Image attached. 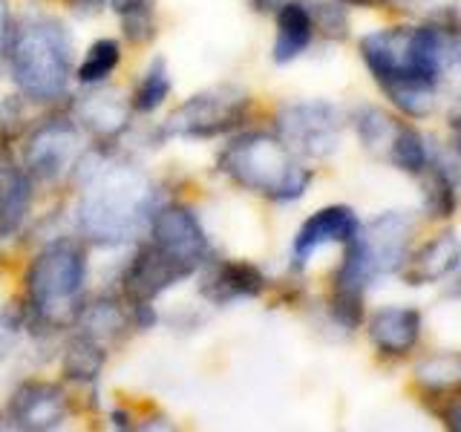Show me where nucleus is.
I'll list each match as a JSON object with an SVG mask.
<instances>
[{"instance_id":"nucleus-25","label":"nucleus","mask_w":461,"mask_h":432,"mask_svg":"<svg viewBox=\"0 0 461 432\" xmlns=\"http://www.w3.org/2000/svg\"><path fill=\"white\" fill-rule=\"evenodd\" d=\"M386 162L403 173H410V176H421L429 165V150L424 144V136L418 133L412 124L401 122V130L393 141V148H389Z\"/></svg>"},{"instance_id":"nucleus-5","label":"nucleus","mask_w":461,"mask_h":432,"mask_svg":"<svg viewBox=\"0 0 461 432\" xmlns=\"http://www.w3.org/2000/svg\"><path fill=\"white\" fill-rule=\"evenodd\" d=\"M415 234V220L403 211H386L346 242L343 268H349L366 285L386 277V274H401L410 256V242Z\"/></svg>"},{"instance_id":"nucleus-9","label":"nucleus","mask_w":461,"mask_h":432,"mask_svg":"<svg viewBox=\"0 0 461 432\" xmlns=\"http://www.w3.org/2000/svg\"><path fill=\"white\" fill-rule=\"evenodd\" d=\"M158 251H165L176 263L194 274L211 263V242L199 216L187 205H158L150 220V237Z\"/></svg>"},{"instance_id":"nucleus-16","label":"nucleus","mask_w":461,"mask_h":432,"mask_svg":"<svg viewBox=\"0 0 461 432\" xmlns=\"http://www.w3.org/2000/svg\"><path fill=\"white\" fill-rule=\"evenodd\" d=\"M366 331L381 355L403 357L421 340V311L412 306H384L369 317Z\"/></svg>"},{"instance_id":"nucleus-23","label":"nucleus","mask_w":461,"mask_h":432,"mask_svg":"<svg viewBox=\"0 0 461 432\" xmlns=\"http://www.w3.org/2000/svg\"><path fill=\"white\" fill-rule=\"evenodd\" d=\"M415 383L429 398L461 392V352L429 355L415 366Z\"/></svg>"},{"instance_id":"nucleus-29","label":"nucleus","mask_w":461,"mask_h":432,"mask_svg":"<svg viewBox=\"0 0 461 432\" xmlns=\"http://www.w3.org/2000/svg\"><path fill=\"white\" fill-rule=\"evenodd\" d=\"M26 130L23 95H6L0 101V141H14Z\"/></svg>"},{"instance_id":"nucleus-22","label":"nucleus","mask_w":461,"mask_h":432,"mask_svg":"<svg viewBox=\"0 0 461 432\" xmlns=\"http://www.w3.org/2000/svg\"><path fill=\"white\" fill-rule=\"evenodd\" d=\"M381 90L393 101V107L407 115V119H427L436 110V84L432 81L403 76L381 84Z\"/></svg>"},{"instance_id":"nucleus-33","label":"nucleus","mask_w":461,"mask_h":432,"mask_svg":"<svg viewBox=\"0 0 461 432\" xmlns=\"http://www.w3.org/2000/svg\"><path fill=\"white\" fill-rule=\"evenodd\" d=\"M9 32H12V18L6 0H0V69L6 64V47H9Z\"/></svg>"},{"instance_id":"nucleus-4","label":"nucleus","mask_w":461,"mask_h":432,"mask_svg":"<svg viewBox=\"0 0 461 432\" xmlns=\"http://www.w3.org/2000/svg\"><path fill=\"white\" fill-rule=\"evenodd\" d=\"M86 256L72 239H55L32 256L26 268V309L35 326L58 328L84 311Z\"/></svg>"},{"instance_id":"nucleus-17","label":"nucleus","mask_w":461,"mask_h":432,"mask_svg":"<svg viewBox=\"0 0 461 432\" xmlns=\"http://www.w3.org/2000/svg\"><path fill=\"white\" fill-rule=\"evenodd\" d=\"M458 268H461V239L453 230H444V234L427 239L418 251H410L401 274L407 285H429L447 280Z\"/></svg>"},{"instance_id":"nucleus-27","label":"nucleus","mask_w":461,"mask_h":432,"mask_svg":"<svg viewBox=\"0 0 461 432\" xmlns=\"http://www.w3.org/2000/svg\"><path fill=\"white\" fill-rule=\"evenodd\" d=\"M170 90H173L170 72H167L162 58H156V61L148 67V72L141 76V81L133 90V95H130V107H133L136 112H144V115L156 112L167 101Z\"/></svg>"},{"instance_id":"nucleus-14","label":"nucleus","mask_w":461,"mask_h":432,"mask_svg":"<svg viewBox=\"0 0 461 432\" xmlns=\"http://www.w3.org/2000/svg\"><path fill=\"white\" fill-rule=\"evenodd\" d=\"M199 292L213 306H230L237 300H254L266 292V274L245 259H216L208 263Z\"/></svg>"},{"instance_id":"nucleus-7","label":"nucleus","mask_w":461,"mask_h":432,"mask_svg":"<svg viewBox=\"0 0 461 432\" xmlns=\"http://www.w3.org/2000/svg\"><path fill=\"white\" fill-rule=\"evenodd\" d=\"M343 119L329 101H292L277 112V136L294 156L329 158L340 148Z\"/></svg>"},{"instance_id":"nucleus-20","label":"nucleus","mask_w":461,"mask_h":432,"mask_svg":"<svg viewBox=\"0 0 461 432\" xmlns=\"http://www.w3.org/2000/svg\"><path fill=\"white\" fill-rule=\"evenodd\" d=\"M72 9L93 12L110 6L122 21V32L130 43H148L156 38V14L153 0H69Z\"/></svg>"},{"instance_id":"nucleus-36","label":"nucleus","mask_w":461,"mask_h":432,"mask_svg":"<svg viewBox=\"0 0 461 432\" xmlns=\"http://www.w3.org/2000/svg\"><path fill=\"white\" fill-rule=\"evenodd\" d=\"M458 294H461V285H458Z\"/></svg>"},{"instance_id":"nucleus-1","label":"nucleus","mask_w":461,"mask_h":432,"mask_svg":"<svg viewBox=\"0 0 461 432\" xmlns=\"http://www.w3.org/2000/svg\"><path fill=\"white\" fill-rule=\"evenodd\" d=\"M158 208L156 187L148 173L124 165L95 158V167L84 173L76 222L84 239L95 245H124L150 225Z\"/></svg>"},{"instance_id":"nucleus-24","label":"nucleus","mask_w":461,"mask_h":432,"mask_svg":"<svg viewBox=\"0 0 461 432\" xmlns=\"http://www.w3.org/2000/svg\"><path fill=\"white\" fill-rule=\"evenodd\" d=\"M421 176H424V211H427V216L429 220H450L458 208V196H456L458 179L447 167H441L432 156H429V165Z\"/></svg>"},{"instance_id":"nucleus-32","label":"nucleus","mask_w":461,"mask_h":432,"mask_svg":"<svg viewBox=\"0 0 461 432\" xmlns=\"http://www.w3.org/2000/svg\"><path fill=\"white\" fill-rule=\"evenodd\" d=\"M436 398H438L436 415L444 421V427L453 429V432H461V392H456V395H436Z\"/></svg>"},{"instance_id":"nucleus-19","label":"nucleus","mask_w":461,"mask_h":432,"mask_svg":"<svg viewBox=\"0 0 461 432\" xmlns=\"http://www.w3.org/2000/svg\"><path fill=\"white\" fill-rule=\"evenodd\" d=\"M104 364H107L104 343L81 328L78 335L67 343L64 357H61V372L67 381L78 386H95L101 372H104Z\"/></svg>"},{"instance_id":"nucleus-13","label":"nucleus","mask_w":461,"mask_h":432,"mask_svg":"<svg viewBox=\"0 0 461 432\" xmlns=\"http://www.w3.org/2000/svg\"><path fill=\"white\" fill-rule=\"evenodd\" d=\"M357 230H360V220L352 208L329 205V208L314 211L309 220L300 225L297 237H294V245H292L294 266L303 268L312 259V254L317 248H323V245H331V242L346 245L349 239H355Z\"/></svg>"},{"instance_id":"nucleus-26","label":"nucleus","mask_w":461,"mask_h":432,"mask_svg":"<svg viewBox=\"0 0 461 432\" xmlns=\"http://www.w3.org/2000/svg\"><path fill=\"white\" fill-rule=\"evenodd\" d=\"M122 61V47H119V40L115 38H98L90 50H86L84 55V61L78 64V81L84 86H95V84H104L115 67H119Z\"/></svg>"},{"instance_id":"nucleus-30","label":"nucleus","mask_w":461,"mask_h":432,"mask_svg":"<svg viewBox=\"0 0 461 432\" xmlns=\"http://www.w3.org/2000/svg\"><path fill=\"white\" fill-rule=\"evenodd\" d=\"M441 167H447L456 179H461V104L450 115V153L444 158H436Z\"/></svg>"},{"instance_id":"nucleus-28","label":"nucleus","mask_w":461,"mask_h":432,"mask_svg":"<svg viewBox=\"0 0 461 432\" xmlns=\"http://www.w3.org/2000/svg\"><path fill=\"white\" fill-rule=\"evenodd\" d=\"M312 21H314V29H321L331 40H343L349 35V18H346V6L340 0H335V4H314Z\"/></svg>"},{"instance_id":"nucleus-12","label":"nucleus","mask_w":461,"mask_h":432,"mask_svg":"<svg viewBox=\"0 0 461 432\" xmlns=\"http://www.w3.org/2000/svg\"><path fill=\"white\" fill-rule=\"evenodd\" d=\"M130 112H133V107H130V98L122 90H107V86L98 84L90 93L76 98V104H72L76 124L101 144H107L124 133L130 127Z\"/></svg>"},{"instance_id":"nucleus-35","label":"nucleus","mask_w":461,"mask_h":432,"mask_svg":"<svg viewBox=\"0 0 461 432\" xmlns=\"http://www.w3.org/2000/svg\"><path fill=\"white\" fill-rule=\"evenodd\" d=\"M251 4H254L259 12H277L280 6L292 4V0H251Z\"/></svg>"},{"instance_id":"nucleus-31","label":"nucleus","mask_w":461,"mask_h":432,"mask_svg":"<svg viewBox=\"0 0 461 432\" xmlns=\"http://www.w3.org/2000/svg\"><path fill=\"white\" fill-rule=\"evenodd\" d=\"M18 317H14V311H9L6 306H0V360H6L14 346H18Z\"/></svg>"},{"instance_id":"nucleus-6","label":"nucleus","mask_w":461,"mask_h":432,"mask_svg":"<svg viewBox=\"0 0 461 432\" xmlns=\"http://www.w3.org/2000/svg\"><path fill=\"white\" fill-rule=\"evenodd\" d=\"M251 110V98L240 86H211L191 95L167 115L162 124L165 139H216L237 130Z\"/></svg>"},{"instance_id":"nucleus-18","label":"nucleus","mask_w":461,"mask_h":432,"mask_svg":"<svg viewBox=\"0 0 461 432\" xmlns=\"http://www.w3.org/2000/svg\"><path fill=\"white\" fill-rule=\"evenodd\" d=\"M277 38H274V64H292L309 50L314 38V21L312 9L303 0H292V4L280 6L277 12Z\"/></svg>"},{"instance_id":"nucleus-15","label":"nucleus","mask_w":461,"mask_h":432,"mask_svg":"<svg viewBox=\"0 0 461 432\" xmlns=\"http://www.w3.org/2000/svg\"><path fill=\"white\" fill-rule=\"evenodd\" d=\"M32 184L9 144L0 141V239H9L23 228L32 208Z\"/></svg>"},{"instance_id":"nucleus-34","label":"nucleus","mask_w":461,"mask_h":432,"mask_svg":"<svg viewBox=\"0 0 461 432\" xmlns=\"http://www.w3.org/2000/svg\"><path fill=\"white\" fill-rule=\"evenodd\" d=\"M343 6H357V9H395L410 4V0H340Z\"/></svg>"},{"instance_id":"nucleus-21","label":"nucleus","mask_w":461,"mask_h":432,"mask_svg":"<svg viewBox=\"0 0 461 432\" xmlns=\"http://www.w3.org/2000/svg\"><path fill=\"white\" fill-rule=\"evenodd\" d=\"M352 122H355V133H357L360 144H364V150L386 162L389 148H393V141L401 130V122L395 119V115H389L386 110L369 107V104L357 107Z\"/></svg>"},{"instance_id":"nucleus-2","label":"nucleus","mask_w":461,"mask_h":432,"mask_svg":"<svg viewBox=\"0 0 461 432\" xmlns=\"http://www.w3.org/2000/svg\"><path fill=\"white\" fill-rule=\"evenodd\" d=\"M6 64L12 81L29 101H55L67 93L72 72V38L50 14H26L12 23Z\"/></svg>"},{"instance_id":"nucleus-10","label":"nucleus","mask_w":461,"mask_h":432,"mask_svg":"<svg viewBox=\"0 0 461 432\" xmlns=\"http://www.w3.org/2000/svg\"><path fill=\"white\" fill-rule=\"evenodd\" d=\"M69 418V398L50 381H23L0 410V429L50 432L61 429Z\"/></svg>"},{"instance_id":"nucleus-11","label":"nucleus","mask_w":461,"mask_h":432,"mask_svg":"<svg viewBox=\"0 0 461 432\" xmlns=\"http://www.w3.org/2000/svg\"><path fill=\"white\" fill-rule=\"evenodd\" d=\"M187 277H194L191 268L176 263L165 251H158L148 239L144 245H139V251L122 274V292L127 300V309L153 306L165 292H170L173 285H179Z\"/></svg>"},{"instance_id":"nucleus-8","label":"nucleus","mask_w":461,"mask_h":432,"mask_svg":"<svg viewBox=\"0 0 461 432\" xmlns=\"http://www.w3.org/2000/svg\"><path fill=\"white\" fill-rule=\"evenodd\" d=\"M81 156V127L69 119L41 122L23 148V167L32 182H58Z\"/></svg>"},{"instance_id":"nucleus-3","label":"nucleus","mask_w":461,"mask_h":432,"mask_svg":"<svg viewBox=\"0 0 461 432\" xmlns=\"http://www.w3.org/2000/svg\"><path fill=\"white\" fill-rule=\"evenodd\" d=\"M216 165L242 191L274 202H294L312 184V170L297 162L280 136L268 133H242L228 141Z\"/></svg>"}]
</instances>
